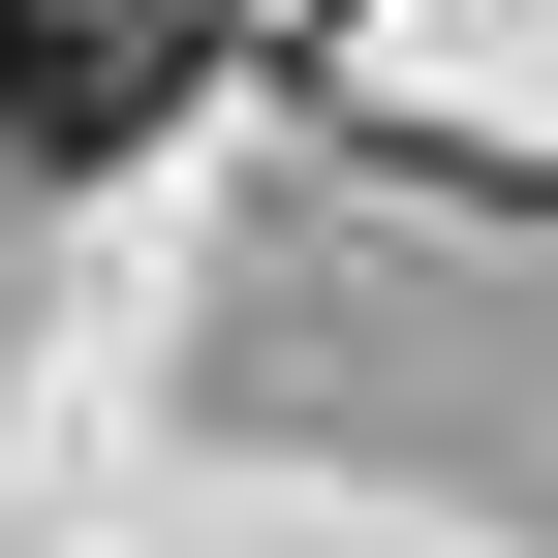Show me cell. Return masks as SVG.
Instances as JSON below:
<instances>
[{
    "mask_svg": "<svg viewBox=\"0 0 558 558\" xmlns=\"http://www.w3.org/2000/svg\"><path fill=\"white\" fill-rule=\"evenodd\" d=\"M186 62H218L186 0H0V156H62V186H94V156H156V124H186Z\"/></svg>",
    "mask_w": 558,
    "mask_h": 558,
    "instance_id": "obj_1",
    "label": "cell"
}]
</instances>
